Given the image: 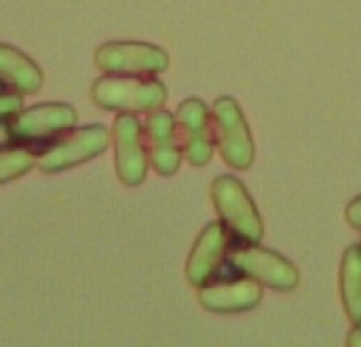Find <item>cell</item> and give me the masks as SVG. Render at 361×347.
<instances>
[{
    "mask_svg": "<svg viewBox=\"0 0 361 347\" xmlns=\"http://www.w3.org/2000/svg\"><path fill=\"white\" fill-rule=\"evenodd\" d=\"M93 102L104 110L116 112H150L163 108L167 102V89L163 83L144 76L108 74L93 83Z\"/></svg>",
    "mask_w": 361,
    "mask_h": 347,
    "instance_id": "obj_1",
    "label": "cell"
},
{
    "mask_svg": "<svg viewBox=\"0 0 361 347\" xmlns=\"http://www.w3.org/2000/svg\"><path fill=\"white\" fill-rule=\"evenodd\" d=\"M212 131L226 165L247 170L254 163V140L241 106L233 98L216 100L212 108Z\"/></svg>",
    "mask_w": 361,
    "mask_h": 347,
    "instance_id": "obj_2",
    "label": "cell"
},
{
    "mask_svg": "<svg viewBox=\"0 0 361 347\" xmlns=\"http://www.w3.org/2000/svg\"><path fill=\"white\" fill-rule=\"evenodd\" d=\"M212 199L222 223L250 244H258L264 233L262 218L247 189L233 176H220L212 184Z\"/></svg>",
    "mask_w": 361,
    "mask_h": 347,
    "instance_id": "obj_3",
    "label": "cell"
},
{
    "mask_svg": "<svg viewBox=\"0 0 361 347\" xmlns=\"http://www.w3.org/2000/svg\"><path fill=\"white\" fill-rule=\"evenodd\" d=\"M95 66L104 74L150 76V74L165 72L169 66V57L163 49L154 45L118 40V42H106L97 49Z\"/></svg>",
    "mask_w": 361,
    "mask_h": 347,
    "instance_id": "obj_4",
    "label": "cell"
},
{
    "mask_svg": "<svg viewBox=\"0 0 361 347\" xmlns=\"http://www.w3.org/2000/svg\"><path fill=\"white\" fill-rule=\"evenodd\" d=\"M110 144V134L102 125H89L70 131L68 136L59 138L47 151H42L36 159L42 172H61L74 165H80L97 155H102Z\"/></svg>",
    "mask_w": 361,
    "mask_h": 347,
    "instance_id": "obj_5",
    "label": "cell"
},
{
    "mask_svg": "<svg viewBox=\"0 0 361 347\" xmlns=\"http://www.w3.org/2000/svg\"><path fill=\"white\" fill-rule=\"evenodd\" d=\"M114 140V167L116 176L127 187H137L144 182L148 172V153L144 144V127L131 114L123 112L112 125Z\"/></svg>",
    "mask_w": 361,
    "mask_h": 347,
    "instance_id": "obj_6",
    "label": "cell"
},
{
    "mask_svg": "<svg viewBox=\"0 0 361 347\" xmlns=\"http://www.w3.org/2000/svg\"><path fill=\"white\" fill-rule=\"evenodd\" d=\"M176 134L182 148V157L192 165H207L214 157V131L212 114L201 100H186L176 112Z\"/></svg>",
    "mask_w": 361,
    "mask_h": 347,
    "instance_id": "obj_7",
    "label": "cell"
},
{
    "mask_svg": "<svg viewBox=\"0 0 361 347\" xmlns=\"http://www.w3.org/2000/svg\"><path fill=\"white\" fill-rule=\"evenodd\" d=\"M76 110L70 104H38L21 108L6 121L13 140H47L76 125Z\"/></svg>",
    "mask_w": 361,
    "mask_h": 347,
    "instance_id": "obj_8",
    "label": "cell"
},
{
    "mask_svg": "<svg viewBox=\"0 0 361 347\" xmlns=\"http://www.w3.org/2000/svg\"><path fill=\"white\" fill-rule=\"evenodd\" d=\"M231 265L247 278L277 290H292L298 286V269L281 254L264 250L256 244L233 250Z\"/></svg>",
    "mask_w": 361,
    "mask_h": 347,
    "instance_id": "obj_9",
    "label": "cell"
},
{
    "mask_svg": "<svg viewBox=\"0 0 361 347\" xmlns=\"http://www.w3.org/2000/svg\"><path fill=\"white\" fill-rule=\"evenodd\" d=\"M144 144L148 161L161 176H173L180 170L182 148L176 134V117L163 108L150 110L144 125Z\"/></svg>",
    "mask_w": 361,
    "mask_h": 347,
    "instance_id": "obj_10",
    "label": "cell"
},
{
    "mask_svg": "<svg viewBox=\"0 0 361 347\" xmlns=\"http://www.w3.org/2000/svg\"><path fill=\"white\" fill-rule=\"evenodd\" d=\"M262 301V284L254 278H241L235 282L203 284L199 290V303L214 314H239L256 307Z\"/></svg>",
    "mask_w": 361,
    "mask_h": 347,
    "instance_id": "obj_11",
    "label": "cell"
},
{
    "mask_svg": "<svg viewBox=\"0 0 361 347\" xmlns=\"http://www.w3.org/2000/svg\"><path fill=\"white\" fill-rule=\"evenodd\" d=\"M226 231L220 223H212L201 231L186 265V278L192 286L201 288L218 271L226 252Z\"/></svg>",
    "mask_w": 361,
    "mask_h": 347,
    "instance_id": "obj_12",
    "label": "cell"
},
{
    "mask_svg": "<svg viewBox=\"0 0 361 347\" xmlns=\"http://www.w3.org/2000/svg\"><path fill=\"white\" fill-rule=\"evenodd\" d=\"M0 81L13 91L36 93L42 87V72L27 55L0 42Z\"/></svg>",
    "mask_w": 361,
    "mask_h": 347,
    "instance_id": "obj_13",
    "label": "cell"
},
{
    "mask_svg": "<svg viewBox=\"0 0 361 347\" xmlns=\"http://www.w3.org/2000/svg\"><path fill=\"white\" fill-rule=\"evenodd\" d=\"M341 295L347 316L353 324H361V246L345 252L341 265Z\"/></svg>",
    "mask_w": 361,
    "mask_h": 347,
    "instance_id": "obj_14",
    "label": "cell"
},
{
    "mask_svg": "<svg viewBox=\"0 0 361 347\" xmlns=\"http://www.w3.org/2000/svg\"><path fill=\"white\" fill-rule=\"evenodd\" d=\"M36 155L25 146L0 148V184L23 176L36 163Z\"/></svg>",
    "mask_w": 361,
    "mask_h": 347,
    "instance_id": "obj_15",
    "label": "cell"
},
{
    "mask_svg": "<svg viewBox=\"0 0 361 347\" xmlns=\"http://www.w3.org/2000/svg\"><path fill=\"white\" fill-rule=\"evenodd\" d=\"M23 106L21 93L15 91H0V121H8L13 114H17Z\"/></svg>",
    "mask_w": 361,
    "mask_h": 347,
    "instance_id": "obj_16",
    "label": "cell"
},
{
    "mask_svg": "<svg viewBox=\"0 0 361 347\" xmlns=\"http://www.w3.org/2000/svg\"><path fill=\"white\" fill-rule=\"evenodd\" d=\"M347 223L353 229H361V197L353 199L347 208Z\"/></svg>",
    "mask_w": 361,
    "mask_h": 347,
    "instance_id": "obj_17",
    "label": "cell"
},
{
    "mask_svg": "<svg viewBox=\"0 0 361 347\" xmlns=\"http://www.w3.org/2000/svg\"><path fill=\"white\" fill-rule=\"evenodd\" d=\"M349 346H353V347H357L361 346V324H355V329L351 331V335H349Z\"/></svg>",
    "mask_w": 361,
    "mask_h": 347,
    "instance_id": "obj_18",
    "label": "cell"
}]
</instances>
